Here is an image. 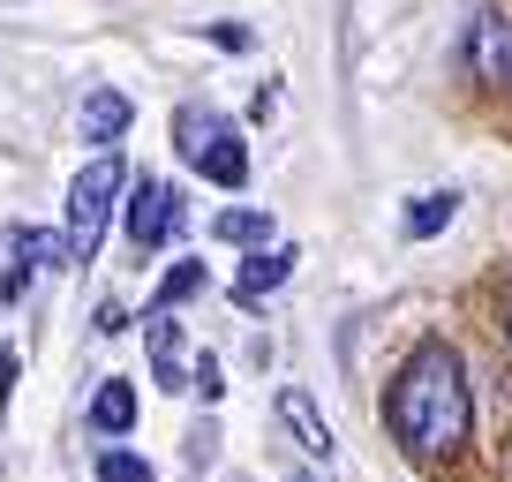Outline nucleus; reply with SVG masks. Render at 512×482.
Returning <instances> with one entry per match:
<instances>
[{"instance_id":"nucleus-12","label":"nucleus","mask_w":512,"mask_h":482,"mask_svg":"<svg viewBox=\"0 0 512 482\" xmlns=\"http://www.w3.org/2000/svg\"><path fill=\"white\" fill-rule=\"evenodd\" d=\"M452 211H460V196L452 189H430V196H415V204H407V241H430V234H445L452 226Z\"/></svg>"},{"instance_id":"nucleus-15","label":"nucleus","mask_w":512,"mask_h":482,"mask_svg":"<svg viewBox=\"0 0 512 482\" xmlns=\"http://www.w3.org/2000/svg\"><path fill=\"white\" fill-rule=\"evenodd\" d=\"M98 482H151V460H136V452H98Z\"/></svg>"},{"instance_id":"nucleus-9","label":"nucleus","mask_w":512,"mask_h":482,"mask_svg":"<svg viewBox=\"0 0 512 482\" xmlns=\"http://www.w3.org/2000/svg\"><path fill=\"white\" fill-rule=\"evenodd\" d=\"M121 129H128V98L121 91H91V98H83V144L106 151Z\"/></svg>"},{"instance_id":"nucleus-6","label":"nucleus","mask_w":512,"mask_h":482,"mask_svg":"<svg viewBox=\"0 0 512 482\" xmlns=\"http://www.w3.org/2000/svg\"><path fill=\"white\" fill-rule=\"evenodd\" d=\"M279 422L294 430V445H302L309 460H332V422L317 415V400H309L302 385H287V392H279Z\"/></svg>"},{"instance_id":"nucleus-8","label":"nucleus","mask_w":512,"mask_h":482,"mask_svg":"<svg viewBox=\"0 0 512 482\" xmlns=\"http://www.w3.org/2000/svg\"><path fill=\"white\" fill-rule=\"evenodd\" d=\"M287 272H294V249H256V257L241 264L234 294H241V302H264L272 287H287Z\"/></svg>"},{"instance_id":"nucleus-13","label":"nucleus","mask_w":512,"mask_h":482,"mask_svg":"<svg viewBox=\"0 0 512 482\" xmlns=\"http://www.w3.org/2000/svg\"><path fill=\"white\" fill-rule=\"evenodd\" d=\"M211 234H219V241H241V249H264V241H272V211H219V219H211Z\"/></svg>"},{"instance_id":"nucleus-17","label":"nucleus","mask_w":512,"mask_h":482,"mask_svg":"<svg viewBox=\"0 0 512 482\" xmlns=\"http://www.w3.org/2000/svg\"><path fill=\"white\" fill-rule=\"evenodd\" d=\"M31 279H38L31 264H8V279H0V294H8V302H23V294H31Z\"/></svg>"},{"instance_id":"nucleus-7","label":"nucleus","mask_w":512,"mask_h":482,"mask_svg":"<svg viewBox=\"0 0 512 482\" xmlns=\"http://www.w3.org/2000/svg\"><path fill=\"white\" fill-rule=\"evenodd\" d=\"M144 347H151V377H159V392H189V377H181V332H174V317H144Z\"/></svg>"},{"instance_id":"nucleus-19","label":"nucleus","mask_w":512,"mask_h":482,"mask_svg":"<svg viewBox=\"0 0 512 482\" xmlns=\"http://www.w3.org/2000/svg\"><path fill=\"white\" fill-rule=\"evenodd\" d=\"M211 38H219L226 53H249V31H241V23H211Z\"/></svg>"},{"instance_id":"nucleus-2","label":"nucleus","mask_w":512,"mask_h":482,"mask_svg":"<svg viewBox=\"0 0 512 482\" xmlns=\"http://www.w3.org/2000/svg\"><path fill=\"white\" fill-rule=\"evenodd\" d=\"M121 196H128L121 151H98V159L68 181V249H76V264L98 257V234H106V219L121 211Z\"/></svg>"},{"instance_id":"nucleus-10","label":"nucleus","mask_w":512,"mask_h":482,"mask_svg":"<svg viewBox=\"0 0 512 482\" xmlns=\"http://www.w3.org/2000/svg\"><path fill=\"white\" fill-rule=\"evenodd\" d=\"M91 422L106 437H128V422H136V385H128V377H106L98 400H91Z\"/></svg>"},{"instance_id":"nucleus-1","label":"nucleus","mask_w":512,"mask_h":482,"mask_svg":"<svg viewBox=\"0 0 512 482\" xmlns=\"http://www.w3.org/2000/svg\"><path fill=\"white\" fill-rule=\"evenodd\" d=\"M384 422L415 460H452L475 430V400H467V370L445 339H422L415 354L392 377V400H384Z\"/></svg>"},{"instance_id":"nucleus-16","label":"nucleus","mask_w":512,"mask_h":482,"mask_svg":"<svg viewBox=\"0 0 512 482\" xmlns=\"http://www.w3.org/2000/svg\"><path fill=\"white\" fill-rule=\"evenodd\" d=\"M189 392H204V400H219V392H226V377H219V362H211V354L196 362V385H189Z\"/></svg>"},{"instance_id":"nucleus-18","label":"nucleus","mask_w":512,"mask_h":482,"mask_svg":"<svg viewBox=\"0 0 512 482\" xmlns=\"http://www.w3.org/2000/svg\"><path fill=\"white\" fill-rule=\"evenodd\" d=\"M16 377H23V354H16V347H0V400L16 392Z\"/></svg>"},{"instance_id":"nucleus-14","label":"nucleus","mask_w":512,"mask_h":482,"mask_svg":"<svg viewBox=\"0 0 512 482\" xmlns=\"http://www.w3.org/2000/svg\"><path fill=\"white\" fill-rule=\"evenodd\" d=\"M196 287H204V264H174V272H166V287H159V302H151L144 317H174V302H189Z\"/></svg>"},{"instance_id":"nucleus-11","label":"nucleus","mask_w":512,"mask_h":482,"mask_svg":"<svg viewBox=\"0 0 512 482\" xmlns=\"http://www.w3.org/2000/svg\"><path fill=\"white\" fill-rule=\"evenodd\" d=\"M8 249H16V264H76V249H68V234H38V226H8Z\"/></svg>"},{"instance_id":"nucleus-5","label":"nucleus","mask_w":512,"mask_h":482,"mask_svg":"<svg viewBox=\"0 0 512 482\" xmlns=\"http://www.w3.org/2000/svg\"><path fill=\"white\" fill-rule=\"evenodd\" d=\"M467 68H475L482 83H512V16H490V8H482V16L467 23Z\"/></svg>"},{"instance_id":"nucleus-4","label":"nucleus","mask_w":512,"mask_h":482,"mask_svg":"<svg viewBox=\"0 0 512 482\" xmlns=\"http://www.w3.org/2000/svg\"><path fill=\"white\" fill-rule=\"evenodd\" d=\"M121 226H128V241H136V249H159V241L181 226V196L166 189V181H151V174H144V181H128Z\"/></svg>"},{"instance_id":"nucleus-3","label":"nucleus","mask_w":512,"mask_h":482,"mask_svg":"<svg viewBox=\"0 0 512 482\" xmlns=\"http://www.w3.org/2000/svg\"><path fill=\"white\" fill-rule=\"evenodd\" d=\"M174 144H181V159H189L204 181H219V189H241V181H249V151H241V129L226 113L181 106L174 113Z\"/></svg>"},{"instance_id":"nucleus-20","label":"nucleus","mask_w":512,"mask_h":482,"mask_svg":"<svg viewBox=\"0 0 512 482\" xmlns=\"http://www.w3.org/2000/svg\"><path fill=\"white\" fill-rule=\"evenodd\" d=\"M505 332H512V302H505Z\"/></svg>"}]
</instances>
